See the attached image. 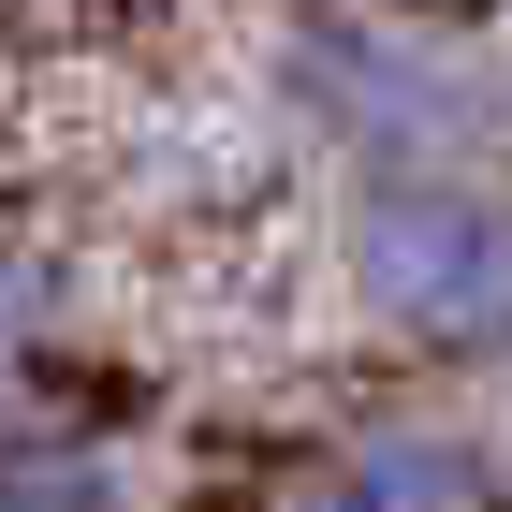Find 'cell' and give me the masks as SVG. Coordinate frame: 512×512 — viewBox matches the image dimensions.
Listing matches in <instances>:
<instances>
[{"label": "cell", "instance_id": "3957f363", "mask_svg": "<svg viewBox=\"0 0 512 512\" xmlns=\"http://www.w3.org/2000/svg\"><path fill=\"white\" fill-rule=\"evenodd\" d=\"M278 512H512V454L439 425V410H381V425L322 439Z\"/></svg>", "mask_w": 512, "mask_h": 512}, {"label": "cell", "instance_id": "6da1fadb", "mask_svg": "<svg viewBox=\"0 0 512 512\" xmlns=\"http://www.w3.org/2000/svg\"><path fill=\"white\" fill-rule=\"evenodd\" d=\"M352 293L381 337L439 366H498L512 352V205L483 191L469 161L425 176H366L352 191Z\"/></svg>", "mask_w": 512, "mask_h": 512}, {"label": "cell", "instance_id": "7a4b0ae2", "mask_svg": "<svg viewBox=\"0 0 512 512\" xmlns=\"http://www.w3.org/2000/svg\"><path fill=\"white\" fill-rule=\"evenodd\" d=\"M278 88H293V118L322 147H352L366 176H425V161H469L483 132V74L454 59L439 15L410 0H337L308 30L278 44Z\"/></svg>", "mask_w": 512, "mask_h": 512}, {"label": "cell", "instance_id": "5b68a950", "mask_svg": "<svg viewBox=\"0 0 512 512\" xmlns=\"http://www.w3.org/2000/svg\"><path fill=\"white\" fill-rule=\"evenodd\" d=\"M44 322H59V278H44L30 249H0V381L44 352Z\"/></svg>", "mask_w": 512, "mask_h": 512}, {"label": "cell", "instance_id": "277c9868", "mask_svg": "<svg viewBox=\"0 0 512 512\" xmlns=\"http://www.w3.org/2000/svg\"><path fill=\"white\" fill-rule=\"evenodd\" d=\"M0 512H132L103 439H0Z\"/></svg>", "mask_w": 512, "mask_h": 512}]
</instances>
